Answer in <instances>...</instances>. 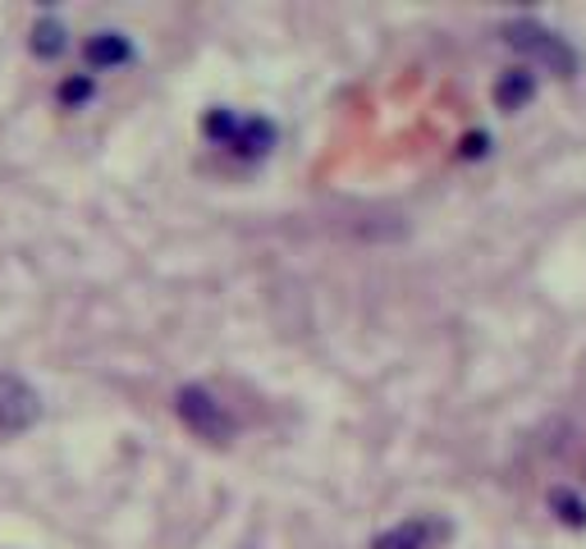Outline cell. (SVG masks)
<instances>
[{
	"label": "cell",
	"mask_w": 586,
	"mask_h": 549,
	"mask_svg": "<svg viewBox=\"0 0 586 549\" xmlns=\"http://www.w3.org/2000/svg\"><path fill=\"white\" fill-rule=\"evenodd\" d=\"M175 412H179V422L197 439H206V444H229L234 431H238V422L229 417V407L212 390H206V385H184L175 394Z\"/></svg>",
	"instance_id": "obj_2"
},
{
	"label": "cell",
	"mask_w": 586,
	"mask_h": 549,
	"mask_svg": "<svg viewBox=\"0 0 586 549\" xmlns=\"http://www.w3.org/2000/svg\"><path fill=\"white\" fill-rule=\"evenodd\" d=\"M92 92H96L92 79H69V83L60 87V101H64V106H79V101H88Z\"/></svg>",
	"instance_id": "obj_10"
},
{
	"label": "cell",
	"mask_w": 586,
	"mask_h": 549,
	"mask_svg": "<svg viewBox=\"0 0 586 549\" xmlns=\"http://www.w3.org/2000/svg\"><path fill=\"white\" fill-rule=\"evenodd\" d=\"M42 422V394L23 375L0 371V435H23Z\"/></svg>",
	"instance_id": "obj_4"
},
{
	"label": "cell",
	"mask_w": 586,
	"mask_h": 549,
	"mask_svg": "<svg viewBox=\"0 0 586 549\" xmlns=\"http://www.w3.org/2000/svg\"><path fill=\"white\" fill-rule=\"evenodd\" d=\"M444 536H450V522H440V518H403L390 531L376 536L371 549H435Z\"/></svg>",
	"instance_id": "obj_5"
},
{
	"label": "cell",
	"mask_w": 586,
	"mask_h": 549,
	"mask_svg": "<svg viewBox=\"0 0 586 549\" xmlns=\"http://www.w3.org/2000/svg\"><path fill=\"white\" fill-rule=\"evenodd\" d=\"M64 51V23L60 19H38L32 23V55H42V60H55Z\"/></svg>",
	"instance_id": "obj_8"
},
{
	"label": "cell",
	"mask_w": 586,
	"mask_h": 549,
	"mask_svg": "<svg viewBox=\"0 0 586 549\" xmlns=\"http://www.w3.org/2000/svg\"><path fill=\"white\" fill-rule=\"evenodd\" d=\"M532 96H536V74H532V69H508V74L495 83L500 111H523Z\"/></svg>",
	"instance_id": "obj_6"
},
{
	"label": "cell",
	"mask_w": 586,
	"mask_h": 549,
	"mask_svg": "<svg viewBox=\"0 0 586 549\" xmlns=\"http://www.w3.org/2000/svg\"><path fill=\"white\" fill-rule=\"evenodd\" d=\"M206 137H216V143H225L229 152L238 156H266L270 143H275V128L266 120H238L229 111H216V115H206Z\"/></svg>",
	"instance_id": "obj_3"
},
{
	"label": "cell",
	"mask_w": 586,
	"mask_h": 549,
	"mask_svg": "<svg viewBox=\"0 0 586 549\" xmlns=\"http://www.w3.org/2000/svg\"><path fill=\"white\" fill-rule=\"evenodd\" d=\"M549 504H555V512H559V518L568 522V527H586V504L577 499V495H568V490H559L555 499H549Z\"/></svg>",
	"instance_id": "obj_9"
},
{
	"label": "cell",
	"mask_w": 586,
	"mask_h": 549,
	"mask_svg": "<svg viewBox=\"0 0 586 549\" xmlns=\"http://www.w3.org/2000/svg\"><path fill=\"white\" fill-rule=\"evenodd\" d=\"M88 60H92L96 69L124 64V60H133V42L124 38V32H96V38L88 42Z\"/></svg>",
	"instance_id": "obj_7"
},
{
	"label": "cell",
	"mask_w": 586,
	"mask_h": 549,
	"mask_svg": "<svg viewBox=\"0 0 586 549\" xmlns=\"http://www.w3.org/2000/svg\"><path fill=\"white\" fill-rule=\"evenodd\" d=\"M504 42L518 51V55L545 64L549 74H564V79L577 74V51L559 38V32H549V28L536 23V19H513V23H504Z\"/></svg>",
	"instance_id": "obj_1"
}]
</instances>
